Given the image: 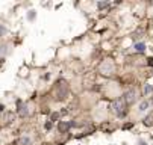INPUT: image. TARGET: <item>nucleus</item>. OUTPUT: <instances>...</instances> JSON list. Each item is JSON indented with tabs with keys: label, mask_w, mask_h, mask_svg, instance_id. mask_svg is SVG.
Masks as SVG:
<instances>
[{
	"label": "nucleus",
	"mask_w": 153,
	"mask_h": 145,
	"mask_svg": "<svg viewBox=\"0 0 153 145\" xmlns=\"http://www.w3.org/2000/svg\"><path fill=\"white\" fill-rule=\"evenodd\" d=\"M135 100H137V92L132 89V91H127V92L124 94V101L127 103V104H130V103H133Z\"/></svg>",
	"instance_id": "2"
},
{
	"label": "nucleus",
	"mask_w": 153,
	"mask_h": 145,
	"mask_svg": "<svg viewBox=\"0 0 153 145\" xmlns=\"http://www.w3.org/2000/svg\"><path fill=\"white\" fill-rule=\"evenodd\" d=\"M147 107H149V103H147V101H142V103L140 104V111H141V112H144Z\"/></svg>",
	"instance_id": "7"
},
{
	"label": "nucleus",
	"mask_w": 153,
	"mask_h": 145,
	"mask_svg": "<svg viewBox=\"0 0 153 145\" xmlns=\"http://www.w3.org/2000/svg\"><path fill=\"white\" fill-rule=\"evenodd\" d=\"M152 91H153V86L152 85H146V86H144V94H150Z\"/></svg>",
	"instance_id": "6"
},
{
	"label": "nucleus",
	"mask_w": 153,
	"mask_h": 145,
	"mask_svg": "<svg viewBox=\"0 0 153 145\" xmlns=\"http://www.w3.org/2000/svg\"><path fill=\"white\" fill-rule=\"evenodd\" d=\"M59 118V113H52V121H56Z\"/></svg>",
	"instance_id": "10"
},
{
	"label": "nucleus",
	"mask_w": 153,
	"mask_h": 145,
	"mask_svg": "<svg viewBox=\"0 0 153 145\" xmlns=\"http://www.w3.org/2000/svg\"><path fill=\"white\" fill-rule=\"evenodd\" d=\"M21 144H23V145H29V144H30V141H29L28 138H23V139H21Z\"/></svg>",
	"instance_id": "9"
},
{
	"label": "nucleus",
	"mask_w": 153,
	"mask_h": 145,
	"mask_svg": "<svg viewBox=\"0 0 153 145\" xmlns=\"http://www.w3.org/2000/svg\"><path fill=\"white\" fill-rule=\"evenodd\" d=\"M112 107H114V112L118 116L124 115V101H123V100H117V101H114Z\"/></svg>",
	"instance_id": "1"
},
{
	"label": "nucleus",
	"mask_w": 153,
	"mask_h": 145,
	"mask_svg": "<svg viewBox=\"0 0 153 145\" xmlns=\"http://www.w3.org/2000/svg\"><path fill=\"white\" fill-rule=\"evenodd\" d=\"M28 17H29V18H35V12H33V11H30Z\"/></svg>",
	"instance_id": "11"
},
{
	"label": "nucleus",
	"mask_w": 153,
	"mask_h": 145,
	"mask_svg": "<svg viewBox=\"0 0 153 145\" xmlns=\"http://www.w3.org/2000/svg\"><path fill=\"white\" fill-rule=\"evenodd\" d=\"M97 6L100 8V9H103V8H106V6H108V2H98V3H97Z\"/></svg>",
	"instance_id": "8"
},
{
	"label": "nucleus",
	"mask_w": 153,
	"mask_h": 145,
	"mask_svg": "<svg viewBox=\"0 0 153 145\" xmlns=\"http://www.w3.org/2000/svg\"><path fill=\"white\" fill-rule=\"evenodd\" d=\"M0 63H2V59H0Z\"/></svg>",
	"instance_id": "13"
},
{
	"label": "nucleus",
	"mask_w": 153,
	"mask_h": 145,
	"mask_svg": "<svg viewBox=\"0 0 153 145\" xmlns=\"http://www.w3.org/2000/svg\"><path fill=\"white\" fill-rule=\"evenodd\" d=\"M17 106H18V109H20V115H21V116H26V115H28V107H26L21 101H17Z\"/></svg>",
	"instance_id": "3"
},
{
	"label": "nucleus",
	"mask_w": 153,
	"mask_h": 145,
	"mask_svg": "<svg viewBox=\"0 0 153 145\" xmlns=\"http://www.w3.org/2000/svg\"><path fill=\"white\" fill-rule=\"evenodd\" d=\"M149 65H150V67H153V59H152V58L149 59Z\"/></svg>",
	"instance_id": "12"
},
{
	"label": "nucleus",
	"mask_w": 153,
	"mask_h": 145,
	"mask_svg": "<svg viewBox=\"0 0 153 145\" xmlns=\"http://www.w3.org/2000/svg\"><path fill=\"white\" fill-rule=\"evenodd\" d=\"M135 50L137 51H144L146 50V45H144L142 42H138V44H135Z\"/></svg>",
	"instance_id": "5"
},
{
	"label": "nucleus",
	"mask_w": 153,
	"mask_h": 145,
	"mask_svg": "<svg viewBox=\"0 0 153 145\" xmlns=\"http://www.w3.org/2000/svg\"><path fill=\"white\" fill-rule=\"evenodd\" d=\"M68 127H70V124H67L65 121H61V122L58 124V130H59V132H65Z\"/></svg>",
	"instance_id": "4"
}]
</instances>
